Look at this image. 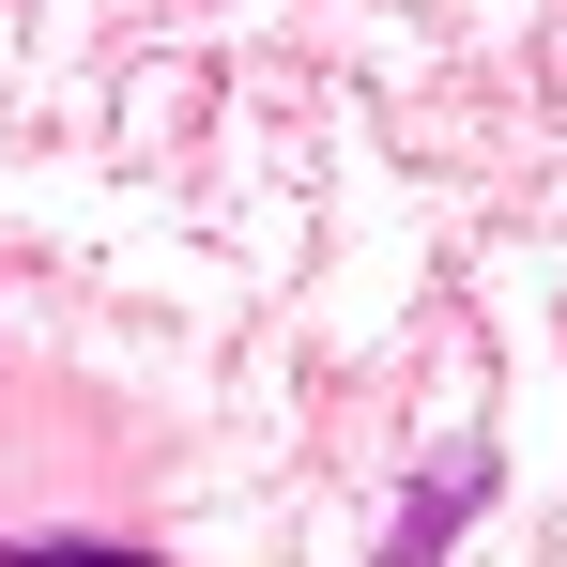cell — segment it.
Listing matches in <instances>:
<instances>
[{
  "mask_svg": "<svg viewBox=\"0 0 567 567\" xmlns=\"http://www.w3.org/2000/svg\"><path fill=\"white\" fill-rule=\"evenodd\" d=\"M475 491H491V461H430V491H414V522L383 537V567H430V553H445V522H461Z\"/></svg>",
  "mask_w": 567,
  "mask_h": 567,
  "instance_id": "6da1fadb",
  "label": "cell"
},
{
  "mask_svg": "<svg viewBox=\"0 0 567 567\" xmlns=\"http://www.w3.org/2000/svg\"><path fill=\"white\" fill-rule=\"evenodd\" d=\"M0 567H154V553H0Z\"/></svg>",
  "mask_w": 567,
  "mask_h": 567,
  "instance_id": "7a4b0ae2",
  "label": "cell"
}]
</instances>
